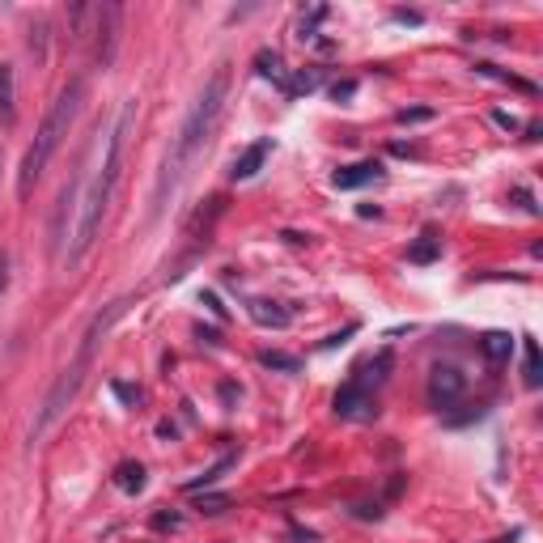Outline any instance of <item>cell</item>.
Wrapping results in <instances>:
<instances>
[{
	"mask_svg": "<svg viewBox=\"0 0 543 543\" xmlns=\"http://www.w3.org/2000/svg\"><path fill=\"white\" fill-rule=\"evenodd\" d=\"M153 526H158V531H178L183 518H178V514H153Z\"/></svg>",
	"mask_w": 543,
	"mask_h": 543,
	"instance_id": "22",
	"label": "cell"
},
{
	"mask_svg": "<svg viewBox=\"0 0 543 543\" xmlns=\"http://www.w3.org/2000/svg\"><path fill=\"white\" fill-rule=\"evenodd\" d=\"M421 119H433L429 106H416V111H399V123H421Z\"/></svg>",
	"mask_w": 543,
	"mask_h": 543,
	"instance_id": "23",
	"label": "cell"
},
{
	"mask_svg": "<svg viewBox=\"0 0 543 543\" xmlns=\"http://www.w3.org/2000/svg\"><path fill=\"white\" fill-rule=\"evenodd\" d=\"M226 98H229V72L217 69L204 81V89L195 94L192 111L183 115L178 123L175 141H170V153L161 161L158 170V183H153V200H149V221H158L166 204H170V195L178 192V183L192 175V166L204 158V149H209L212 132H217V123H221V111H226Z\"/></svg>",
	"mask_w": 543,
	"mask_h": 543,
	"instance_id": "2",
	"label": "cell"
},
{
	"mask_svg": "<svg viewBox=\"0 0 543 543\" xmlns=\"http://www.w3.org/2000/svg\"><path fill=\"white\" fill-rule=\"evenodd\" d=\"M30 52H35L38 60L47 55V21H38L35 30H30Z\"/></svg>",
	"mask_w": 543,
	"mask_h": 543,
	"instance_id": "21",
	"label": "cell"
},
{
	"mask_svg": "<svg viewBox=\"0 0 543 543\" xmlns=\"http://www.w3.org/2000/svg\"><path fill=\"white\" fill-rule=\"evenodd\" d=\"M255 72L259 77H267V81H276V86H289V77H284V64H281V52H272V47H263V52H255Z\"/></svg>",
	"mask_w": 543,
	"mask_h": 543,
	"instance_id": "12",
	"label": "cell"
},
{
	"mask_svg": "<svg viewBox=\"0 0 543 543\" xmlns=\"http://www.w3.org/2000/svg\"><path fill=\"white\" fill-rule=\"evenodd\" d=\"M441 255V238L438 234H429V229H424L421 234V243L412 246V251H407V263H433Z\"/></svg>",
	"mask_w": 543,
	"mask_h": 543,
	"instance_id": "16",
	"label": "cell"
},
{
	"mask_svg": "<svg viewBox=\"0 0 543 543\" xmlns=\"http://www.w3.org/2000/svg\"><path fill=\"white\" fill-rule=\"evenodd\" d=\"M318 86H323V72H318V69H301L298 77L284 86V94H289V98H298V94H310V89H318Z\"/></svg>",
	"mask_w": 543,
	"mask_h": 543,
	"instance_id": "18",
	"label": "cell"
},
{
	"mask_svg": "<svg viewBox=\"0 0 543 543\" xmlns=\"http://www.w3.org/2000/svg\"><path fill=\"white\" fill-rule=\"evenodd\" d=\"M475 72H480V77H492V81H501V86L522 89V94H539L531 81H522V77H514V72H506V69H497V64H489V60H480V64H475Z\"/></svg>",
	"mask_w": 543,
	"mask_h": 543,
	"instance_id": "14",
	"label": "cell"
},
{
	"mask_svg": "<svg viewBox=\"0 0 543 543\" xmlns=\"http://www.w3.org/2000/svg\"><path fill=\"white\" fill-rule=\"evenodd\" d=\"M246 315L255 318L259 327H289V310H284L281 301H251Z\"/></svg>",
	"mask_w": 543,
	"mask_h": 543,
	"instance_id": "11",
	"label": "cell"
},
{
	"mask_svg": "<svg viewBox=\"0 0 543 543\" xmlns=\"http://www.w3.org/2000/svg\"><path fill=\"white\" fill-rule=\"evenodd\" d=\"M395 18H399V21H412V26H416V21H421V13H416V9H395Z\"/></svg>",
	"mask_w": 543,
	"mask_h": 543,
	"instance_id": "29",
	"label": "cell"
},
{
	"mask_svg": "<svg viewBox=\"0 0 543 543\" xmlns=\"http://www.w3.org/2000/svg\"><path fill=\"white\" fill-rule=\"evenodd\" d=\"M4 284H9V255L0 251V293H4Z\"/></svg>",
	"mask_w": 543,
	"mask_h": 543,
	"instance_id": "28",
	"label": "cell"
},
{
	"mask_svg": "<svg viewBox=\"0 0 543 543\" xmlns=\"http://www.w3.org/2000/svg\"><path fill=\"white\" fill-rule=\"evenodd\" d=\"M119 18H123V9L119 4H98L94 9V35H98V64H111L115 60V43H119Z\"/></svg>",
	"mask_w": 543,
	"mask_h": 543,
	"instance_id": "7",
	"label": "cell"
},
{
	"mask_svg": "<svg viewBox=\"0 0 543 543\" xmlns=\"http://www.w3.org/2000/svg\"><path fill=\"white\" fill-rule=\"evenodd\" d=\"M467 391V374L458 366H433L429 369V403L433 407H450V403L463 399Z\"/></svg>",
	"mask_w": 543,
	"mask_h": 543,
	"instance_id": "6",
	"label": "cell"
},
{
	"mask_svg": "<svg viewBox=\"0 0 543 543\" xmlns=\"http://www.w3.org/2000/svg\"><path fill=\"white\" fill-rule=\"evenodd\" d=\"M136 123V98L123 103V111L115 115V123L103 132V144H98V161L81 170V192H77V209H72V226H69V238H64V251L60 259L69 263H81L89 255V246L98 238L103 229V217L111 209V195H115V183H119V166H123V144H128V132Z\"/></svg>",
	"mask_w": 543,
	"mask_h": 543,
	"instance_id": "1",
	"label": "cell"
},
{
	"mask_svg": "<svg viewBox=\"0 0 543 543\" xmlns=\"http://www.w3.org/2000/svg\"><path fill=\"white\" fill-rule=\"evenodd\" d=\"M374 178H383V166L378 161H352V166H340L332 175V187L340 192H357V187H366Z\"/></svg>",
	"mask_w": 543,
	"mask_h": 543,
	"instance_id": "8",
	"label": "cell"
},
{
	"mask_svg": "<svg viewBox=\"0 0 543 543\" xmlns=\"http://www.w3.org/2000/svg\"><path fill=\"white\" fill-rule=\"evenodd\" d=\"M132 301H111L103 315L94 318L86 327V335H81V344H77V352H72V361L64 369H60V378L52 383V391H47V399H43V407H38L35 424H30V441H38L47 429H52L64 412H69V403L77 399V391H81V383H86V374L94 369V357H98V349H103L106 332H111V323L128 310Z\"/></svg>",
	"mask_w": 543,
	"mask_h": 543,
	"instance_id": "3",
	"label": "cell"
},
{
	"mask_svg": "<svg viewBox=\"0 0 543 543\" xmlns=\"http://www.w3.org/2000/svg\"><path fill=\"white\" fill-rule=\"evenodd\" d=\"M522 352H526V366H522V374H526V386H531V391H535V386L543 383V366H539V344H535V340H531V335H526V340H522Z\"/></svg>",
	"mask_w": 543,
	"mask_h": 543,
	"instance_id": "17",
	"label": "cell"
},
{
	"mask_svg": "<svg viewBox=\"0 0 543 543\" xmlns=\"http://www.w3.org/2000/svg\"><path fill=\"white\" fill-rule=\"evenodd\" d=\"M509 200H514V204H518L522 212H531V217H539V204H535V195L526 192V187H514V192H509Z\"/></svg>",
	"mask_w": 543,
	"mask_h": 543,
	"instance_id": "20",
	"label": "cell"
},
{
	"mask_svg": "<svg viewBox=\"0 0 543 543\" xmlns=\"http://www.w3.org/2000/svg\"><path fill=\"white\" fill-rule=\"evenodd\" d=\"M81 98H86V81H72V86L60 89V98L52 103V111L43 115L35 141H30L26 158H21V175H18V195H21V200L30 195V187L38 183V175H43V170H47V161L55 158V149L64 144L72 119H77V111H81Z\"/></svg>",
	"mask_w": 543,
	"mask_h": 543,
	"instance_id": "4",
	"label": "cell"
},
{
	"mask_svg": "<svg viewBox=\"0 0 543 543\" xmlns=\"http://www.w3.org/2000/svg\"><path fill=\"white\" fill-rule=\"evenodd\" d=\"M204 306H212V315H226V306L217 301V293H204Z\"/></svg>",
	"mask_w": 543,
	"mask_h": 543,
	"instance_id": "30",
	"label": "cell"
},
{
	"mask_svg": "<svg viewBox=\"0 0 543 543\" xmlns=\"http://www.w3.org/2000/svg\"><path fill=\"white\" fill-rule=\"evenodd\" d=\"M522 539V531H509V535H501V539H492V543H518Z\"/></svg>",
	"mask_w": 543,
	"mask_h": 543,
	"instance_id": "31",
	"label": "cell"
},
{
	"mask_svg": "<svg viewBox=\"0 0 543 543\" xmlns=\"http://www.w3.org/2000/svg\"><path fill=\"white\" fill-rule=\"evenodd\" d=\"M492 123H497V128H506V132H514V128H518V119H514V115H506V111H492Z\"/></svg>",
	"mask_w": 543,
	"mask_h": 543,
	"instance_id": "26",
	"label": "cell"
},
{
	"mask_svg": "<svg viewBox=\"0 0 543 543\" xmlns=\"http://www.w3.org/2000/svg\"><path fill=\"white\" fill-rule=\"evenodd\" d=\"M115 484H119L128 497H136V492H144V467L136 463V458H128V463H119L115 467Z\"/></svg>",
	"mask_w": 543,
	"mask_h": 543,
	"instance_id": "13",
	"label": "cell"
},
{
	"mask_svg": "<svg viewBox=\"0 0 543 543\" xmlns=\"http://www.w3.org/2000/svg\"><path fill=\"white\" fill-rule=\"evenodd\" d=\"M115 395H119V399H128V403L141 399V391H132V386H123V383H115Z\"/></svg>",
	"mask_w": 543,
	"mask_h": 543,
	"instance_id": "27",
	"label": "cell"
},
{
	"mask_svg": "<svg viewBox=\"0 0 543 543\" xmlns=\"http://www.w3.org/2000/svg\"><path fill=\"white\" fill-rule=\"evenodd\" d=\"M267 153H272V141H255L251 149H243V158L234 161V170H229V175H234V178H255L263 170Z\"/></svg>",
	"mask_w": 543,
	"mask_h": 543,
	"instance_id": "9",
	"label": "cell"
},
{
	"mask_svg": "<svg viewBox=\"0 0 543 543\" xmlns=\"http://www.w3.org/2000/svg\"><path fill=\"white\" fill-rule=\"evenodd\" d=\"M259 361L267 369H281V374H298V369H301V361H298V357H289V352H263Z\"/></svg>",
	"mask_w": 543,
	"mask_h": 543,
	"instance_id": "19",
	"label": "cell"
},
{
	"mask_svg": "<svg viewBox=\"0 0 543 543\" xmlns=\"http://www.w3.org/2000/svg\"><path fill=\"white\" fill-rule=\"evenodd\" d=\"M335 416L340 421H374L378 416V399H374V391H369L366 383H357V378H349V383L335 391Z\"/></svg>",
	"mask_w": 543,
	"mask_h": 543,
	"instance_id": "5",
	"label": "cell"
},
{
	"mask_svg": "<svg viewBox=\"0 0 543 543\" xmlns=\"http://www.w3.org/2000/svg\"><path fill=\"white\" fill-rule=\"evenodd\" d=\"M352 94H357V81H335V86H332L335 103H344V98H352Z\"/></svg>",
	"mask_w": 543,
	"mask_h": 543,
	"instance_id": "24",
	"label": "cell"
},
{
	"mask_svg": "<svg viewBox=\"0 0 543 543\" xmlns=\"http://www.w3.org/2000/svg\"><path fill=\"white\" fill-rule=\"evenodd\" d=\"M200 509H204V514H221V509H229V497H204Z\"/></svg>",
	"mask_w": 543,
	"mask_h": 543,
	"instance_id": "25",
	"label": "cell"
},
{
	"mask_svg": "<svg viewBox=\"0 0 543 543\" xmlns=\"http://www.w3.org/2000/svg\"><path fill=\"white\" fill-rule=\"evenodd\" d=\"M480 352H484L489 366H506L509 352H514V335L509 332H484L480 335Z\"/></svg>",
	"mask_w": 543,
	"mask_h": 543,
	"instance_id": "10",
	"label": "cell"
},
{
	"mask_svg": "<svg viewBox=\"0 0 543 543\" xmlns=\"http://www.w3.org/2000/svg\"><path fill=\"white\" fill-rule=\"evenodd\" d=\"M0 119H18V111H13V69L9 64H0Z\"/></svg>",
	"mask_w": 543,
	"mask_h": 543,
	"instance_id": "15",
	"label": "cell"
}]
</instances>
